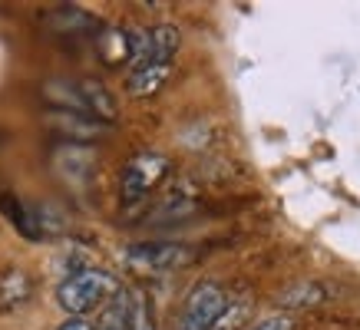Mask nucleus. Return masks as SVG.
I'll return each instance as SVG.
<instances>
[{"label":"nucleus","mask_w":360,"mask_h":330,"mask_svg":"<svg viewBox=\"0 0 360 330\" xmlns=\"http://www.w3.org/2000/svg\"><path fill=\"white\" fill-rule=\"evenodd\" d=\"M120 291V281L110 271L99 268H83L73 271L63 284L56 287V304L70 314V317H86L89 310H96L106 297H112Z\"/></svg>","instance_id":"f257e3e1"},{"label":"nucleus","mask_w":360,"mask_h":330,"mask_svg":"<svg viewBox=\"0 0 360 330\" xmlns=\"http://www.w3.org/2000/svg\"><path fill=\"white\" fill-rule=\"evenodd\" d=\"M165 176H169V159H165L162 152L132 155L129 162H126V169H122V182H120L122 202H126V205L142 202V198L149 195Z\"/></svg>","instance_id":"f03ea898"},{"label":"nucleus","mask_w":360,"mask_h":330,"mask_svg":"<svg viewBox=\"0 0 360 330\" xmlns=\"http://www.w3.org/2000/svg\"><path fill=\"white\" fill-rule=\"evenodd\" d=\"M225 304H229V294H225L219 284L202 281V284H195L188 291L186 308L179 314V327L175 330H208L212 320L219 317Z\"/></svg>","instance_id":"7ed1b4c3"},{"label":"nucleus","mask_w":360,"mask_h":330,"mask_svg":"<svg viewBox=\"0 0 360 330\" xmlns=\"http://www.w3.org/2000/svg\"><path fill=\"white\" fill-rule=\"evenodd\" d=\"M192 261V251L182 248V244H169V242H149V244H132L126 251V264L132 271H142V275H165V271H175L182 264Z\"/></svg>","instance_id":"20e7f679"},{"label":"nucleus","mask_w":360,"mask_h":330,"mask_svg":"<svg viewBox=\"0 0 360 330\" xmlns=\"http://www.w3.org/2000/svg\"><path fill=\"white\" fill-rule=\"evenodd\" d=\"M46 126L60 136V139H70V143H89V139H96L103 132L110 129L106 122L93 119V116H83V112H46Z\"/></svg>","instance_id":"39448f33"},{"label":"nucleus","mask_w":360,"mask_h":330,"mask_svg":"<svg viewBox=\"0 0 360 330\" xmlns=\"http://www.w3.org/2000/svg\"><path fill=\"white\" fill-rule=\"evenodd\" d=\"M79 86V99H83V110H86V116H93V119L106 122L110 126L112 119H116V99H112V93L99 79H77Z\"/></svg>","instance_id":"423d86ee"},{"label":"nucleus","mask_w":360,"mask_h":330,"mask_svg":"<svg viewBox=\"0 0 360 330\" xmlns=\"http://www.w3.org/2000/svg\"><path fill=\"white\" fill-rule=\"evenodd\" d=\"M182 44V33L175 23H159L146 30V66L149 63H172L175 50Z\"/></svg>","instance_id":"0eeeda50"},{"label":"nucleus","mask_w":360,"mask_h":330,"mask_svg":"<svg viewBox=\"0 0 360 330\" xmlns=\"http://www.w3.org/2000/svg\"><path fill=\"white\" fill-rule=\"evenodd\" d=\"M172 77V63H149V66H139L132 70L129 79H126V93L136 99L142 96H155L159 89L165 86V79Z\"/></svg>","instance_id":"6e6552de"},{"label":"nucleus","mask_w":360,"mask_h":330,"mask_svg":"<svg viewBox=\"0 0 360 330\" xmlns=\"http://www.w3.org/2000/svg\"><path fill=\"white\" fill-rule=\"evenodd\" d=\"M33 294V281L23 275L20 268H11L0 275V310H17L23 308Z\"/></svg>","instance_id":"1a4fd4ad"},{"label":"nucleus","mask_w":360,"mask_h":330,"mask_svg":"<svg viewBox=\"0 0 360 330\" xmlns=\"http://www.w3.org/2000/svg\"><path fill=\"white\" fill-rule=\"evenodd\" d=\"M44 99L50 106H56L60 112H83V99H79V86L77 83H70V79H50L44 83Z\"/></svg>","instance_id":"9d476101"},{"label":"nucleus","mask_w":360,"mask_h":330,"mask_svg":"<svg viewBox=\"0 0 360 330\" xmlns=\"http://www.w3.org/2000/svg\"><path fill=\"white\" fill-rule=\"evenodd\" d=\"M324 297H328V291L321 284H314V281H301V284H291L284 287L281 294H278V304L281 308H317V304H324Z\"/></svg>","instance_id":"9b49d317"},{"label":"nucleus","mask_w":360,"mask_h":330,"mask_svg":"<svg viewBox=\"0 0 360 330\" xmlns=\"http://www.w3.org/2000/svg\"><path fill=\"white\" fill-rule=\"evenodd\" d=\"M96 50L103 56V63H122V60H129V37L126 30H103L96 37Z\"/></svg>","instance_id":"f8f14e48"},{"label":"nucleus","mask_w":360,"mask_h":330,"mask_svg":"<svg viewBox=\"0 0 360 330\" xmlns=\"http://www.w3.org/2000/svg\"><path fill=\"white\" fill-rule=\"evenodd\" d=\"M96 330H129V291H116L110 297V308L103 310Z\"/></svg>","instance_id":"ddd939ff"},{"label":"nucleus","mask_w":360,"mask_h":330,"mask_svg":"<svg viewBox=\"0 0 360 330\" xmlns=\"http://www.w3.org/2000/svg\"><path fill=\"white\" fill-rule=\"evenodd\" d=\"M46 27L53 33H73V30H89V27H96V20H93L89 13L77 11V7H63V11H53L46 17Z\"/></svg>","instance_id":"4468645a"},{"label":"nucleus","mask_w":360,"mask_h":330,"mask_svg":"<svg viewBox=\"0 0 360 330\" xmlns=\"http://www.w3.org/2000/svg\"><path fill=\"white\" fill-rule=\"evenodd\" d=\"M248 317H251V301H229L208 330H245Z\"/></svg>","instance_id":"2eb2a0df"},{"label":"nucleus","mask_w":360,"mask_h":330,"mask_svg":"<svg viewBox=\"0 0 360 330\" xmlns=\"http://www.w3.org/2000/svg\"><path fill=\"white\" fill-rule=\"evenodd\" d=\"M129 330H155L153 304L139 291H129Z\"/></svg>","instance_id":"dca6fc26"},{"label":"nucleus","mask_w":360,"mask_h":330,"mask_svg":"<svg viewBox=\"0 0 360 330\" xmlns=\"http://www.w3.org/2000/svg\"><path fill=\"white\" fill-rule=\"evenodd\" d=\"M248 330H295V320L288 314H271V317H262L258 324H251Z\"/></svg>","instance_id":"f3484780"},{"label":"nucleus","mask_w":360,"mask_h":330,"mask_svg":"<svg viewBox=\"0 0 360 330\" xmlns=\"http://www.w3.org/2000/svg\"><path fill=\"white\" fill-rule=\"evenodd\" d=\"M56 330H96V324H89L86 317H70V320H63Z\"/></svg>","instance_id":"a211bd4d"}]
</instances>
